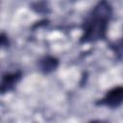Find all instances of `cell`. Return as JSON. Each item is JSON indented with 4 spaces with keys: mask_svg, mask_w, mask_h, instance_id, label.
<instances>
[{
    "mask_svg": "<svg viewBox=\"0 0 123 123\" xmlns=\"http://www.w3.org/2000/svg\"><path fill=\"white\" fill-rule=\"evenodd\" d=\"M21 72L20 71H15L12 73H7L3 75L2 81H1V92L6 93L10 90H12L15 85L19 82L21 79Z\"/></svg>",
    "mask_w": 123,
    "mask_h": 123,
    "instance_id": "obj_3",
    "label": "cell"
},
{
    "mask_svg": "<svg viewBox=\"0 0 123 123\" xmlns=\"http://www.w3.org/2000/svg\"><path fill=\"white\" fill-rule=\"evenodd\" d=\"M6 42L9 43V40H8L7 37H6L4 34H2V35H1V45H2V46H6Z\"/></svg>",
    "mask_w": 123,
    "mask_h": 123,
    "instance_id": "obj_6",
    "label": "cell"
},
{
    "mask_svg": "<svg viewBox=\"0 0 123 123\" xmlns=\"http://www.w3.org/2000/svg\"><path fill=\"white\" fill-rule=\"evenodd\" d=\"M59 64V62L56 58L54 57H45L43 58L40 62H39V66H40V70L43 73H50L52 71H54L57 66Z\"/></svg>",
    "mask_w": 123,
    "mask_h": 123,
    "instance_id": "obj_4",
    "label": "cell"
},
{
    "mask_svg": "<svg viewBox=\"0 0 123 123\" xmlns=\"http://www.w3.org/2000/svg\"><path fill=\"white\" fill-rule=\"evenodd\" d=\"M97 104L109 108H117L121 106L123 104V86L110 89Z\"/></svg>",
    "mask_w": 123,
    "mask_h": 123,
    "instance_id": "obj_2",
    "label": "cell"
},
{
    "mask_svg": "<svg viewBox=\"0 0 123 123\" xmlns=\"http://www.w3.org/2000/svg\"><path fill=\"white\" fill-rule=\"evenodd\" d=\"M114 50L118 53H123V37L121 40H119L115 45H114Z\"/></svg>",
    "mask_w": 123,
    "mask_h": 123,
    "instance_id": "obj_5",
    "label": "cell"
},
{
    "mask_svg": "<svg viewBox=\"0 0 123 123\" xmlns=\"http://www.w3.org/2000/svg\"><path fill=\"white\" fill-rule=\"evenodd\" d=\"M112 15V8L107 0L99 1L83 24L82 43L95 42L104 39Z\"/></svg>",
    "mask_w": 123,
    "mask_h": 123,
    "instance_id": "obj_1",
    "label": "cell"
}]
</instances>
